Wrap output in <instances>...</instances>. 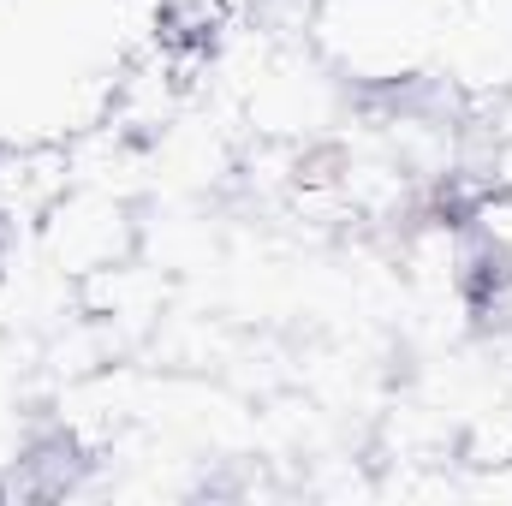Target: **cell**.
Returning <instances> with one entry per match:
<instances>
[{
  "mask_svg": "<svg viewBox=\"0 0 512 506\" xmlns=\"http://www.w3.org/2000/svg\"><path fill=\"white\" fill-rule=\"evenodd\" d=\"M48 251L72 274H108L131 256V209L108 185H66V197L42 215Z\"/></svg>",
  "mask_w": 512,
  "mask_h": 506,
  "instance_id": "1",
  "label": "cell"
}]
</instances>
